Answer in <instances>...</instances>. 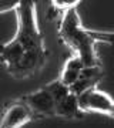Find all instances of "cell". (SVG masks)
<instances>
[{
  "instance_id": "cell-1",
  "label": "cell",
  "mask_w": 114,
  "mask_h": 128,
  "mask_svg": "<svg viewBox=\"0 0 114 128\" xmlns=\"http://www.w3.org/2000/svg\"><path fill=\"white\" fill-rule=\"evenodd\" d=\"M16 12L17 32L10 41L0 44V64L14 78H27L47 63V50L37 23L36 3L19 2Z\"/></svg>"
},
{
  "instance_id": "cell-2",
  "label": "cell",
  "mask_w": 114,
  "mask_h": 128,
  "mask_svg": "<svg viewBox=\"0 0 114 128\" xmlns=\"http://www.w3.org/2000/svg\"><path fill=\"white\" fill-rule=\"evenodd\" d=\"M59 36L64 44L70 47L83 61L84 67H101L96 51V41L93 40L90 30H86L81 26L77 7L63 13L59 26Z\"/></svg>"
},
{
  "instance_id": "cell-3",
  "label": "cell",
  "mask_w": 114,
  "mask_h": 128,
  "mask_svg": "<svg viewBox=\"0 0 114 128\" xmlns=\"http://www.w3.org/2000/svg\"><path fill=\"white\" fill-rule=\"evenodd\" d=\"M78 107L84 112H101L114 118V100L104 91L90 88L77 96Z\"/></svg>"
},
{
  "instance_id": "cell-4",
  "label": "cell",
  "mask_w": 114,
  "mask_h": 128,
  "mask_svg": "<svg viewBox=\"0 0 114 128\" xmlns=\"http://www.w3.org/2000/svg\"><path fill=\"white\" fill-rule=\"evenodd\" d=\"M22 101L27 105L33 118L34 117H56V100L47 86L23 97Z\"/></svg>"
},
{
  "instance_id": "cell-5",
  "label": "cell",
  "mask_w": 114,
  "mask_h": 128,
  "mask_svg": "<svg viewBox=\"0 0 114 128\" xmlns=\"http://www.w3.org/2000/svg\"><path fill=\"white\" fill-rule=\"evenodd\" d=\"M33 120V115L27 105L24 104L22 100L17 102H13L9 108L6 110L0 128H20L22 125L27 124L29 121Z\"/></svg>"
},
{
  "instance_id": "cell-6",
  "label": "cell",
  "mask_w": 114,
  "mask_h": 128,
  "mask_svg": "<svg viewBox=\"0 0 114 128\" xmlns=\"http://www.w3.org/2000/svg\"><path fill=\"white\" fill-rule=\"evenodd\" d=\"M86 112L78 107L77 96L68 92L63 100L56 104V117H61L66 120H81Z\"/></svg>"
},
{
  "instance_id": "cell-7",
  "label": "cell",
  "mask_w": 114,
  "mask_h": 128,
  "mask_svg": "<svg viewBox=\"0 0 114 128\" xmlns=\"http://www.w3.org/2000/svg\"><path fill=\"white\" fill-rule=\"evenodd\" d=\"M84 68V64L77 56H74L71 58H68L64 64L63 70H61V76H60V82L64 84L66 87L73 86L74 82L78 80L80 77V71Z\"/></svg>"
},
{
  "instance_id": "cell-8",
  "label": "cell",
  "mask_w": 114,
  "mask_h": 128,
  "mask_svg": "<svg viewBox=\"0 0 114 128\" xmlns=\"http://www.w3.org/2000/svg\"><path fill=\"white\" fill-rule=\"evenodd\" d=\"M98 81H100V78H78L73 86L68 87V90L74 96H80L81 92L87 91L90 88H96Z\"/></svg>"
},
{
  "instance_id": "cell-9",
  "label": "cell",
  "mask_w": 114,
  "mask_h": 128,
  "mask_svg": "<svg viewBox=\"0 0 114 128\" xmlns=\"http://www.w3.org/2000/svg\"><path fill=\"white\" fill-rule=\"evenodd\" d=\"M47 88H49V90H50V92L53 94L56 102H59L60 100H63L64 97L70 92L68 87H66L64 84H61V82H60V80H56V81L50 82V84H47Z\"/></svg>"
},
{
  "instance_id": "cell-10",
  "label": "cell",
  "mask_w": 114,
  "mask_h": 128,
  "mask_svg": "<svg viewBox=\"0 0 114 128\" xmlns=\"http://www.w3.org/2000/svg\"><path fill=\"white\" fill-rule=\"evenodd\" d=\"M53 7L57 10H63V13L66 10H70V9H74L78 6V0H53Z\"/></svg>"
},
{
  "instance_id": "cell-11",
  "label": "cell",
  "mask_w": 114,
  "mask_h": 128,
  "mask_svg": "<svg viewBox=\"0 0 114 128\" xmlns=\"http://www.w3.org/2000/svg\"><path fill=\"white\" fill-rule=\"evenodd\" d=\"M19 6V0H0V13L16 10Z\"/></svg>"
}]
</instances>
